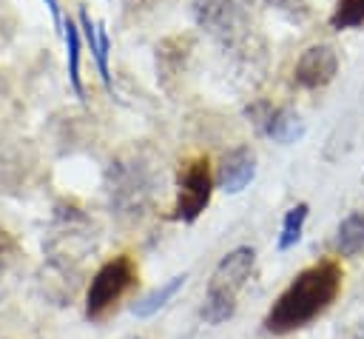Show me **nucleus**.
<instances>
[{"label":"nucleus","instance_id":"nucleus-1","mask_svg":"<svg viewBox=\"0 0 364 339\" xmlns=\"http://www.w3.org/2000/svg\"><path fill=\"white\" fill-rule=\"evenodd\" d=\"M341 279H344V271L336 259H321L304 268L270 305L262 322L264 330L284 336V333H293L310 325L316 316H321L336 302V296L341 293Z\"/></svg>","mask_w":364,"mask_h":339},{"label":"nucleus","instance_id":"nucleus-2","mask_svg":"<svg viewBox=\"0 0 364 339\" xmlns=\"http://www.w3.org/2000/svg\"><path fill=\"white\" fill-rule=\"evenodd\" d=\"M253 265H256V251L247 245L233 248L230 254L222 256V262L210 273L205 302H202V319L208 325H222L225 319H230L236 313L239 291L250 279Z\"/></svg>","mask_w":364,"mask_h":339},{"label":"nucleus","instance_id":"nucleus-3","mask_svg":"<svg viewBox=\"0 0 364 339\" xmlns=\"http://www.w3.org/2000/svg\"><path fill=\"white\" fill-rule=\"evenodd\" d=\"M139 268L131 259V254H119L108 259L91 279L88 293H85V316L91 322H102L136 285Z\"/></svg>","mask_w":364,"mask_h":339},{"label":"nucleus","instance_id":"nucleus-4","mask_svg":"<svg viewBox=\"0 0 364 339\" xmlns=\"http://www.w3.org/2000/svg\"><path fill=\"white\" fill-rule=\"evenodd\" d=\"M213 191V177H210V160L208 157H193L179 168V182H176V202L171 217L182 222H193L210 202Z\"/></svg>","mask_w":364,"mask_h":339},{"label":"nucleus","instance_id":"nucleus-5","mask_svg":"<svg viewBox=\"0 0 364 339\" xmlns=\"http://www.w3.org/2000/svg\"><path fill=\"white\" fill-rule=\"evenodd\" d=\"M336 68H338V57L330 46H310L299 57V63L293 68V80L304 88H318L336 77Z\"/></svg>","mask_w":364,"mask_h":339},{"label":"nucleus","instance_id":"nucleus-6","mask_svg":"<svg viewBox=\"0 0 364 339\" xmlns=\"http://www.w3.org/2000/svg\"><path fill=\"white\" fill-rule=\"evenodd\" d=\"M253 171H256V157L247 145H239V148H230L222 162H219V174H216V182L222 191L228 194H239L250 179H253Z\"/></svg>","mask_w":364,"mask_h":339},{"label":"nucleus","instance_id":"nucleus-7","mask_svg":"<svg viewBox=\"0 0 364 339\" xmlns=\"http://www.w3.org/2000/svg\"><path fill=\"white\" fill-rule=\"evenodd\" d=\"M336 245L341 256H355L358 251H364V211H353L341 219Z\"/></svg>","mask_w":364,"mask_h":339},{"label":"nucleus","instance_id":"nucleus-8","mask_svg":"<svg viewBox=\"0 0 364 339\" xmlns=\"http://www.w3.org/2000/svg\"><path fill=\"white\" fill-rule=\"evenodd\" d=\"M185 279H188V273L171 276V279H168L165 285H159L156 291H151L148 296H142V299H139V302H136V305H134L131 311H134V313H136L139 319H145V316L156 313V311H159V308H162V305H165V302H168V299H171V296H173V293H176V291H179V288L185 285Z\"/></svg>","mask_w":364,"mask_h":339},{"label":"nucleus","instance_id":"nucleus-9","mask_svg":"<svg viewBox=\"0 0 364 339\" xmlns=\"http://www.w3.org/2000/svg\"><path fill=\"white\" fill-rule=\"evenodd\" d=\"M262 122H264V131H267L273 140H279V142H293V140L301 134V122H299V117H296L293 111H287V108H282V111H270Z\"/></svg>","mask_w":364,"mask_h":339},{"label":"nucleus","instance_id":"nucleus-10","mask_svg":"<svg viewBox=\"0 0 364 339\" xmlns=\"http://www.w3.org/2000/svg\"><path fill=\"white\" fill-rule=\"evenodd\" d=\"M304 219H307V205H304V202L293 205V208L284 214V222H282V236H279V248H282V251L293 248V245L301 239Z\"/></svg>","mask_w":364,"mask_h":339},{"label":"nucleus","instance_id":"nucleus-11","mask_svg":"<svg viewBox=\"0 0 364 339\" xmlns=\"http://www.w3.org/2000/svg\"><path fill=\"white\" fill-rule=\"evenodd\" d=\"M330 23L333 28H353L364 23V0H338Z\"/></svg>","mask_w":364,"mask_h":339},{"label":"nucleus","instance_id":"nucleus-12","mask_svg":"<svg viewBox=\"0 0 364 339\" xmlns=\"http://www.w3.org/2000/svg\"><path fill=\"white\" fill-rule=\"evenodd\" d=\"M20 245H17V239L9 234V231H3L0 228V276H6L17 262H20Z\"/></svg>","mask_w":364,"mask_h":339},{"label":"nucleus","instance_id":"nucleus-13","mask_svg":"<svg viewBox=\"0 0 364 339\" xmlns=\"http://www.w3.org/2000/svg\"><path fill=\"white\" fill-rule=\"evenodd\" d=\"M77 48H80L77 28L68 23V63H71V83H74V88L80 91V74H77Z\"/></svg>","mask_w":364,"mask_h":339},{"label":"nucleus","instance_id":"nucleus-14","mask_svg":"<svg viewBox=\"0 0 364 339\" xmlns=\"http://www.w3.org/2000/svg\"><path fill=\"white\" fill-rule=\"evenodd\" d=\"M341 339H364V319L358 322V325H350L347 330H344V336Z\"/></svg>","mask_w":364,"mask_h":339},{"label":"nucleus","instance_id":"nucleus-15","mask_svg":"<svg viewBox=\"0 0 364 339\" xmlns=\"http://www.w3.org/2000/svg\"><path fill=\"white\" fill-rule=\"evenodd\" d=\"M128 339H145V336H128Z\"/></svg>","mask_w":364,"mask_h":339}]
</instances>
